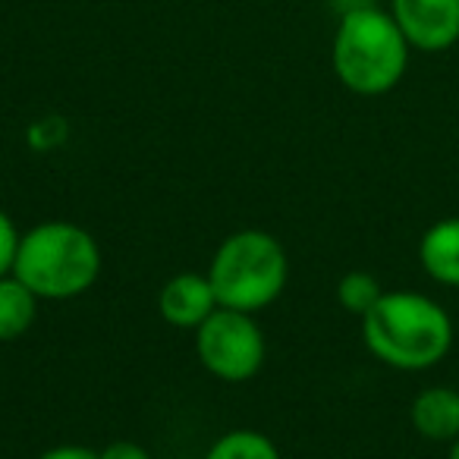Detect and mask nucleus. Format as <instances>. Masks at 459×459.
Wrapping results in <instances>:
<instances>
[{
    "label": "nucleus",
    "mask_w": 459,
    "mask_h": 459,
    "mask_svg": "<svg viewBox=\"0 0 459 459\" xmlns=\"http://www.w3.org/2000/svg\"><path fill=\"white\" fill-rule=\"evenodd\" d=\"M160 318L183 331H198L221 308L208 274H177L164 283L158 296Z\"/></svg>",
    "instance_id": "0eeeda50"
},
{
    "label": "nucleus",
    "mask_w": 459,
    "mask_h": 459,
    "mask_svg": "<svg viewBox=\"0 0 459 459\" xmlns=\"http://www.w3.org/2000/svg\"><path fill=\"white\" fill-rule=\"evenodd\" d=\"M368 352L396 371H428L453 350V318L425 293H384L362 318Z\"/></svg>",
    "instance_id": "f257e3e1"
},
{
    "label": "nucleus",
    "mask_w": 459,
    "mask_h": 459,
    "mask_svg": "<svg viewBox=\"0 0 459 459\" xmlns=\"http://www.w3.org/2000/svg\"><path fill=\"white\" fill-rule=\"evenodd\" d=\"M409 421L415 434L431 444H453L459 437V387L437 384L415 394L409 406Z\"/></svg>",
    "instance_id": "6e6552de"
},
{
    "label": "nucleus",
    "mask_w": 459,
    "mask_h": 459,
    "mask_svg": "<svg viewBox=\"0 0 459 459\" xmlns=\"http://www.w3.org/2000/svg\"><path fill=\"white\" fill-rule=\"evenodd\" d=\"M409 41L387 10L352 7L333 32V73L352 95L377 98L403 82L409 66Z\"/></svg>",
    "instance_id": "f03ea898"
},
{
    "label": "nucleus",
    "mask_w": 459,
    "mask_h": 459,
    "mask_svg": "<svg viewBox=\"0 0 459 459\" xmlns=\"http://www.w3.org/2000/svg\"><path fill=\"white\" fill-rule=\"evenodd\" d=\"M35 315H39V296L20 277H0V343L20 340L32 327Z\"/></svg>",
    "instance_id": "9d476101"
},
{
    "label": "nucleus",
    "mask_w": 459,
    "mask_h": 459,
    "mask_svg": "<svg viewBox=\"0 0 459 459\" xmlns=\"http://www.w3.org/2000/svg\"><path fill=\"white\" fill-rule=\"evenodd\" d=\"M390 16L412 51L440 54L459 41V0H390Z\"/></svg>",
    "instance_id": "423d86ee"
},
{
    "label": "nucleus",
    "mask_w": 459,
    "mask_h": 459,
    "mask_svg": "<svg viewBox=\"0 0 459 459\" xmlns=\"http://www.w3.org/2000/svg\"><path fill=\"white\" fill-rule=\"evenodd\" d=\"M98 459H152V453L135 440H114L98 453Z\"/></svg>",
    "instance_id": "4468645a"
},
{
    "label": "nucleus",
    "mask_w": 459,
    "mask_h": 459,
    "mask_svg": "<svg viewBox=\"0 0 459 459\" xmlns=\"http://www.w3.org/2000/svg\"><path fill=\"white\" fill-rule=\"evenodd\" d=\"M101 274V249L89 230L70 221H48L22 233L13 277L39 299H73L95 287Z\"/></svg>",
    "instance_id": "7ed1b4c3"
},
{
    "label": "nucleus",
    "mask_w": 459,
    "mask_h": 459,
    "mask_svg": "<svg viewBox=\"0 0 459 459\" xmlns=\"http://www.w3.org/2000/svg\"><path fill=\"white\" fill-rule=\"evenodd\" d=\"M381 296H384L381 281H377L375 274H368V271H350V274H343L337 283L340 308L356 315V318H365V315L377 306Z\"/></svg>",
    "instance_id": "f8f14e48"
},
{
    "label": "nucleus",
    "mask_w": 459,
    "mask_h": 459,
    "mask_svg": "<svg viewBox=\"0 0 459 459\" xmlns=\"http://www.w3.org/2000/svg\"><path fill=\"white\" fill-rule=\"evenodd\" d=\"M287 252L264 230H239L217 246L208 281L223 308L262 312L287 287Z\"/></svg>",
    "instance_id": "20e7f679"
},
{
    "label": "nucleus",
    "mask_w": 459,
    "mask_h": 459,
    "mask_svg": "<svg viewBox=\"0 0 459 459\" xmlns=\"http://www.w3.org/2000/svg\"><path fill=\"white\" fill-rule=\"evenodd\" d=\"M20 239H22V233L16 230L13 217L0 208V277L13 274L16 252H20Z\"/></svg>",
    "instance_id": "ddd939ff"
},
{
    "label": "nucleus",
    "mask_w": 459,
    "mask_h": 459,
    "mask_svg": "<svg viewBox=\"0 0 459 459\" xmlns=\"http://www.w3.org/2000/svg\"><path fill=\"white\" fill-rule=\"evenodd\" d=\"M204 459H281V450L268 434L239 428V431H227L223 437H217Z\"/></svg>",
    "instance_id": "9b49d317"
},
{
    "label": "nucleus",
    "mask_w": 459,
    "mask_h": 459,
    "mask_svg": "<svg viewBox=\"0 0 459 459\" xmlns=\"http://www.w3.org/2000/svg\"><path fill=\"white\" fill-rule=\"evenodd\" d=\"M39 459H98V453L89 450V446H79V444H60V446L45 450Z\"/></svg>",
    "instance_id": "2eb2a0df"
},
{
    "label": "nucleus",
    "mask_w": 459,
    "mask_h": 459,
    "mask_svg": "<svg viewBox=\"0 0 459 459\" xmlns=\"http://www.w3.org/2000/svg\"><path fill=\"white\" fill-rule=\"evenodd\" d=\"M198 362L230 384L249 381L264 365V333L249 312L217 308L195 331Z\"/></svg>",
    "instance_id": "39448f33"
},
{
    "label": "nucleus",
    "mask_w": 459,
    "mask_h": 459,
    "mask_svg": "<svg viewBox=\"0 0 459 459\" xmlns=\"http://www.w3.org/2000/svg\"><path fill=\"white\" fill-rule=\"evenodd\" d=\"M419 264L434 283L459 290V217H444L421 233Z\"/></svg>",
    "instance_id": "1a4fd4ad"
},
{
    "label": "nucleus",
    "mask_w": 459,
    "mask_h": 459,
    "mask_svg": "<svg viewBox=\"0 0 459 459\" xmlns=\"http://www.w3.org/2000/svg\"><path fill=\"white\" fill-rule=\"evenodd\" d=\"M446 459H459V437L450 444V453H446Z\"/></svg>",
    "instance_id": "dca6fc26"
}]
</instances>
